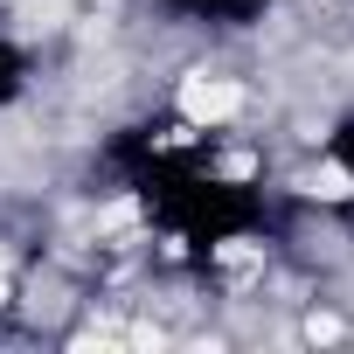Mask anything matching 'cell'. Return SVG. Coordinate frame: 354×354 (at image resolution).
Listing matches in <instances>:
<instances>
[{
    "label": "cell",
    "mask_w": 354,
    "mask_h": 354,
    "mask_svg": "<svg viewBox=\"0 0 354 354\" xmlns=\"http://www.w3.org/2000/svg\"><path fill=\"white\" fill-rule=\"evenodd\" d=\"M306 188H313V195H326V202H347V195H354V181H347L340 167H319V174H306Z\"/></svg>",
    "instance_id": "7a4b0ae2"
},
{
    "label": "cell",
    "mask_w": 354,
    "mask_h": 354,
    "mask_svg": "<svg viewBox=\"0 0 354 354\" xmlns=\"http://www.w3.org/2000/svg\"><path fill=\"white\" fill-rule=\"evenodd\" d=\"M236 104H243V91H236L230 77H188V84H181V111H188V118H230Z\"/></svg>",
    "instance_id": "6da1fadb"
}]
</instances>
